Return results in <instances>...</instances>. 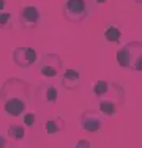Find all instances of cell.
Instances as JSON below:
<instances>
[{
  "label": "cell",
  "mask_w": 142,
  "mask_h": 148,
  "mask_svg": "<svg viewBox=\"0 0 142 148\" xmlns=\"http://www.w3.org/2000/svg\"><path fill=\"white\" fill-rule=\"evenodd\" d=\"M33 85L19 77H10L0 87V103L8 117L17 118L27 112Z\"/></svg>",
  "instance_id": "obj_1"
},
{
  "label": "cell",
  "mask_w": 142,
  "mask_h": 148,
  "mask_svg": "<svg viewBox=\"0 0 142 148\" xmlns=\"http://www.w3.org/2000/svg\"><path fill=\"white\" fill-rule=\"evenodd\" d=\"M117 63L133 73L142 71V41H130L117 51Z\"/></svg>",
  "instance_id": "obj_2"
},
{
  "label": "cell",
  "mask_w": 142,
  "mask_h": 148,
  "mask_svg": "<svg viewBox=\"0 0 142 148\" xmlns=\"http://www.w3.org/2000/svg\"><path fill=\"white\" fill-rule=\"evenodd\" d=\"M92 93H93L98 99L111 101V103L117 104V106L125 104V99H126L125 88H123L119 82L106 80V79L95 80L93 85H92Z\"/></svg>",
  "instance_id": "obj_3"
},
{
  "label": "cell",
  "mask_w": 142,
  "mask_h": 148,
  "mask_svg": "<svg viewBox=\"0 0 142 148\" xmlns=\"http://www.w3.org/2000/svg\"><path fill=\"white\" fill-rule=\"evenodd\" d=\"M92 2L90 0H65L63 2V16L68 22L79 24L84 22L92 14Z\"/></svg>",
  "instance_id": "obj_4"
},
{
  "label": "cell",
  "mask_w": 142,
  "mask_h": 148,
  "mask_svg": "<svg viewBox=\"0 0 142 148\" xmlns=\"http://www.w3.org/2000/svg\"><path fill=\"white\" fill-rule=\"evenodd\" d=\"M37 66L40 74L46 79H54L63 73V60L59 54H43Z\"/></svg>",
  "instance_id": "obj_5"
},
{
  "label": "cell",
  "mask_w": 142,
  "mask_h": 148,
  "mask_svg": "<svg viewBox=\"0 0 142 148\" xmlns=\"http://www.w3.org/2000/svg\"><path fill=\"white\" fill-rule=\"evenodd\" d=\"M11 58H13V63L19 68H30V66L38 63L40 55L32 46H19V47L13 49Z\"/></svg>",
  "instance_id": "obj_6"
},
{
  "label": "cell",
  "mask_w": 142,
  "mask_h": 148,
  "mask_svg": "<svg viewBox=\"0 0 142 148\" xmlns=\"http://www.w3.org/2000/svg\"><path fill=\"white\" fill-rule=\"evenodd\" d=\"M40 21H41V13L38 6L33 5H27L22 6L19 11V22L21 27L26 30H32V29H37L40 25Z\"/></svg>",
  "instance_id": "obj_7"
},
{
  "label": "cell",
  "mask_w": 142,
  "mask_h": 148,
  "mask_svg": "<svg viewBox=\"0 0 142 148\" xmlns=\"http://www.w3.org/2000/svg\"><path fill=\"white\" fill-rule=\"evenodd\" d=\"M79 121L81 128L85 132H98L99 129H103V125H104V120L99 117L97 110H92V109H87L81 114Z\"/></svg>",
  "instance_id": "obj_8"
},
{
  "label": "cell",
  "mask_w": 142,
  "mask_h": 148,
  "mask_svg": "<svg viewBox=\"0 0 142 148\" xmlns=\"http://www.w3.org/2000/svg\"><path fill=\"white\" fill-rule=\"evenodd\" d=\"M33 91H35V98H38L41 103L55 104L57 99H59V88L54 84H48V82L40 84Z\"/></svg>",
  "instance_id": "obj_9"
},
{
  "label": "cell",
  "mask_w": 142,
  "mask_h": 148,
  "mask_svg": "<svg viewBox=\"0 0 142 148\" xmlns=\"http://www.w3.org/2000/svg\"><path fill=\"white\" fill-rule=\"evenodd\" d=\"M60 80H62V87L66 90H76L81 85V74L77 69L68 68L63 69V73L60 74Z\"/></svg>",
  "instance_id": "obj_10"
},
{
  "label": "cell",
  "mask_w": 142,
  "mask_h": 148,
  "mask_svg": "<svg viewBox=\"0 0 142 148\" xmlns=\"http://www.w3.org/2000/svg\"><path fill=\"white\" fill-rule=\"evenodd\" d=\"M65 128H66V125H65V120L62 117H52V118L44 121V131L49 136H55V134L63 132Z\"/></svg>",
  "instance_id": "obj_11"
},
{
  "label": "cell",
  "mask_w": 142,
  "mask_h": 148,
  "mask_svg": "<svg viewBox=\"0 0 142 148\" xmlns=\"http://www.w3.org/2000/svg\"><path fill=\"white\" fill-rule=\"evenodd\" d=\"M27 136L26 126L24 125H11L6 128V137L10 140H14V142H19V140H24Z\"/></svg>",
  "instance_id": "obj_12"
},
{
  "label": "cell",
  "mask_w": 142,
  "mask_h": 148,
  "mask_svg": "<svg viewBox=\"0 0 142 148\" xmlns=\"http://www.w3.org/2000/svg\"><path fill=\"white\" fill-rule=\"evenodd\" d=\"M104 38L109 43H119V41L122 40V30H120V27L117 25V24H111V25L104 30Z\"/></svg>",
  "instance_id": "obj_13"
},
{
  "label": "cell",
  "mask_w": 142,
  "mask_h": 148,
  "mask_svg": "<svg viewBox=\"0 0 142 148\" xmlns=\"http://www.w3.org/2000/svg\"><path fill=\"white\" fill-rule=\"evenodd\" d=\"M98 107H99V112H101L103 115H106V117H114V115H117V104L111 103V101L99 99Z\"/></svg>",
  "instance_id": "obj_14"
},
{
  "label": "cell",
  "mask_w": 142,
  "mask_h": 148,
  "mask_svg": "<svg viewBox=\"0 0 142 148\" xmlns=\"http://www.w3.org/2000/svg\"><path fill=\"white\" fill-rule=\"evenodd\" d=\"M13 27V14L8 11L0 13V30H6Z\"/></svg>",
  "instance_id": "obj_15"
},
{
  "label": "cell",
  "mask_w": 142,
  "mask_h": 148,
  "mask_svg": "<svg viewBox=\"0 0 142 148\" xmlns=\"http://www.w3.org/2000/svg\"><path fill=\"white\" fill-rule=\"evenodd\" d=\"M22 120H24V126L26 128H33L35 123H37V115L33 112H26L22 115Z\"/></svg>",
  "instance_id": "obj_16"
},
{
  "label": "cell",
  "mask_w": 142,
  "mask_h": 148,
  "mask_svg": "<svg viewBox=\"0 0 142 148\" xmlns=\"http://www.w3.org/2000/svg\"><path fill=\"white\" fill-rule=\"evenodd\" d=\"M74 148H92V143L87 139H79L76 142V145H74Z\"/></svg>",
  "instance_id": "obj_17"
},
{
  "label": "cell",
  "mask_w": 142,
  "mask_h": 148,
  "mask_svg": "<svg viewBox=\"0 0 142 148\" xmlns=\"http://www.w3.org/2000/svg\"><path fill=\"white\" fill-rule=\"evenodd\" d=\"M6 143H8V140H6V137L0 136V148H6Z\"/></svg>",
  "instance_id": "obj_18"
},
{
  "label": "cell",
  "mask_w": 142,
  "mask_h": 148,
  "mask_svg": "<svg viewBox=\"0 0 142 148\" xmlns=\"http://www.w3.org/2000/svg\"><path fill=\"white\" fill-rule=\"evenodd\" d=\"M5 5H6V0H0V13L5 10Z\"/></svg>",
  "instance_id": "obj_19"
},
{
  "label": "cell",
  "mask_w": 142,
  "mask_h": 148,
  "mask_svg": "<svg viewBox=\"0 0 142 148\" xmlns=\"http://www.w3.org/2000/svg\"><path fill=\"white\" fill-rule=\"evenodd\" d=\"M95 3H97V5H104V3H108L109 0H93Z\"/></svg>",
  "instance_id": "obj_20"
},
{
  "label": "cell",
  "mask_w": 142,
  "mask_h": 148,
  "mask_svg": "<svg viewBox=\"0 0 142 148\" xmlns=\"http://www.w3.org/2000/svg\"><path fill=\"white\" fill-rule=\"evenodd\" d=\"M133 2H136V3H139V5H142V0H133Z\"/></svg>",
  "instance_id": "obj_21"
}]
</instances>
